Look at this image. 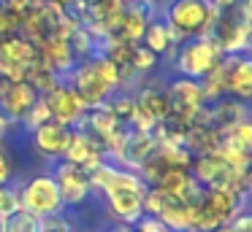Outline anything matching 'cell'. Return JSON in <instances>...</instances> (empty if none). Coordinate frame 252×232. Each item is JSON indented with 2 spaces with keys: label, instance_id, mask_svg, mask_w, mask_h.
I'll use <instances>...</instances> for the list:
<instances>
[{
  "label": "cell",
  "instance_id": "cell-1",
  "mask_svg": "<svg viewBox=\"0 0 252 232\" xmlns=\"http://www.w3.org/2000/svg\"><path fill=\"white\" fill-rule=\"evenodd\" d=\"M90 183L103 192L106 210H109L111 221L120 224H136L144 216V194H147V183L141 181L136 170H125V167H114L106 156L103 162L87 173Z\"/></svg>",
  "mask_w": 252,
  "mask_h": 232
},
{
  "label": "cell",
  "instance_id": "cell-2",
  "mask_svg": "<svg viewBox=\"0 0 252 232\" xmlns=\"http://www.w3.org/2000/svg\"><path fill=\"white\" fill-rule=\"evenodd\" d=\"M220 62H222V49L209 35H192V38H182L176 43L165 68H171V73L185 76V78L203 81L209 73L217 70Z\"/></svg>",
  "mask_w": 252,
  "mask_h": 232
},
{
  "label": "cell",
  "instance_id": "cell-3",
  "mask_svg": "<svg viewBox=\"0 0 252 232\" xmlns=\"http://www.w3.org/2000/svg\"><path fill=\"white\" fill-rule=\"evenodd\" d=\"M252 32V0H233L230 5L214 8L209 38L222 49V54L247 49Z\"/></svg>",
  "mask_w": 252,
  "mask_h": 232
},
{
  "label": "cell",
  "instance_id": "cell-4",
  "mask_svg": "<svg viewBox=\"0 0 252 232\" xmlns=\"http://www.w3.org/2000/svg\"><path fill=\"white\" fill-rule=\"evenodd\" d=\"M160 14L179 38L209 35V27L214 19V5L209 0H165L160 5Z\"/></svg>",
  "mask_w": 252,
  "mask_h": 232
},
{
  "label": "cell",
  "instance_id": "cell-5",
  "mask_svg": "<svg viewBox=\"0 0 252 232\" xmlns=\"http://www.w3.org/2000/svg\"><path fill=\"white\" fill-rule=\"evenodd\" d=\"M17 197H19V208L30 210L38 219H46V216H55L63 210L60 189H57L49 170L33 173L28 181L17 183Z\"/></svg>",
  "mask_w": 252,
  "mask_h": 232
},
{
  "label": "cell",
  "instance_id": "cell-6",
  "mask_svg": "<svg viewBox=\"0 0 252 232\" xmlns=\"http://www.w3.org/2000/svg\"><path fill=\"white\" fill-rule=\"evenodd\" d=\"M38 65V46L22 35H0V78L6 81H28L30 70Z\"/></svg>",
  "mask_w": 252,
  "mask_h": 232
},
{
  "label": "cell",
  "instance_id": "cell-7",
  "mask_svg": "<svg viewBox=\"0 0 252 232\" xmlns=\"http://www.w3.org/2000/svg\"><path fill=\"white\" fill-rule=\"evenodd\" d=\"M165 92H168V103H171V111L165 119H174V122H182L187 127H192L203 108L201 84L174 73L171 78H165Z\"/></svg>",
  "mask_w": 252,
  "mask_h": 232
},
{
  "label": "cell",
  "instance_id": "cell-8",
  "mask_svg": "<svg viewBox=\"0 0 252 232\" xmlns=\"http://www.w3.org/2000/svg\"><path fill=\"white\" fill-rule=\"evenodd\" d=\"M65 84L79 95V100L84 103V108L103 105V103L109 100L111 92L120 89V86H114L103 73H100V68H98V62H95V57H90L87 62L76 65V68L71 70V76L65 78Z\"/></svg>",
  "mask_w": 252,
  "mask_h": 232
},
{
  "label": "cell",
  "instance_id": "cell-9",
  "mask_svg": "<svg viewBox=\"0 0 252 232\" xmlns=\"http://www.w3.org/2000/svg\"><path fill=\"white\" fill-rule=\"evenodd\" d=\"M187 170H190V176L203 189H233V192H244L241 189V173L233 170L217 151L195 154Z\"/></svg>",
  "mask_w": 252,
  "mask_h": 232
},
{
  "label": "cell",
  "instance_id": "cell-10",
  "mask_svg": "<svg viewBox=\"0 0 252 232\" xmlns=\"http://www.w3.org/2000/svg\"><path fill=\"white\" fill-rule=\"evenodd\" d=\"M220 70H222L225 95L250 105L252 103V49H239V52L222 54Z\"/></svg>",
  "mask_w": 252,
  "mask_h": 232
},
{
  "label": "cell",
  "instance_id": "cell-11",
  "mask_svg": "<svg viewBox=\"0 0 252 232\" xmlns=\"http://www.w3.org/2000/svg\"><path fill=\"white\" fill-rule=\"evenodd\" d=\"M158 14V5L152 0H122V11L109 27L106 38L120 43H138L147 22Z\"/></svg>",
  "mask_w": 252,
  "mask_h": 232
},
{
  "label": "cell",
  "instance_id": "cell-12",
  "mask_svg": "<svg viewBox=\"0 0 252 232\" xmlns=\"http://www.w3.org/2000/svg\"><path fill=\"white\" fill-rule=\"evenodd\" d=\"M49 173L55 178L57 189H60V197H63V205H79L82 200H87L90 189V176L87 170L71 165L65 159H49Z\"/></svg>",
  "mask_w": 252,
  "mask_h": 232
},
{
  "label": "cell",
  "instance_id": "cell-13",
  "mask_svg": "<svg viewBox=\"0 0 252 232\" xmlns=\"http://www.w3.org/2000/svg\"><path fill=\"white\" fill-rule=\"evenodd\" d=\"M38 92L30 81H6L0 78V119L6 124H17L38 100Z\"/></svg>",
  "mask_w": 252,
  "mask_h": 232
},
{
  "label": "cell",
  "instance_id": "cell-14",
  "mask_svg": "<svg viewBox=\"0 0 252 232\" xmlns=\"http://www.w3.org/2000/svg\"><path fill=\"white\" fill-rule=\"evenodd\" d=\"M46 103V111H49V119H55V122L65 124V127H76L79 119L84 116V103L79 100V95L71 89V86L65 84V81H60L57 86H52L46 95H41Z\"/></svg>",
  "mask_w": 252,
  "mask_h": 232
},
{
  "label": "cell",
  "instance_id": "cell-15",
  "mask_svg": "<svg viewBox=\"0 0 252 232\" xmlns=\"http://www.w3.org/2000/svg\"><path fill=\"white\" fill-rule=\"evenodd\" d=\"M73 127H65V124L55 122V119H46L44 124L30 132V140H33V149L38 156H44L46 162L49 159H63L68 149V140H71Z\"/></svg>",
  "mask_w": 252,
  "mask_h": 232
},
{
  "label": "cell",
  "instance_id": "cell-16",
  "mask_svg": "<svg viewBox=\"0 0 252 232\" xmlns=\"http://www.w3.org/2000/svg\"><path fill=\"white\" fill-rule=\"evenodd\" d=\"M133 97H136V108L144 111L149 119L155 122H163L171 111V103H168V92H165V78H158V76H149L144 78L141 84L133 89Z\"/></svg>",
  "mask_w": 252,
  "mask_h": 232
},
{
  "label": "cell",
  "instance_id": "cell-17",
  "mask_svg": "<svg viewBox=\"0 0 252 232\" xmlns=\"http://www.w3.org/2000/svg\"><path fill=\"white\" fill-rule=\"evenodd\" d=\"M155 149H158V140H155L152 132H141V129L130 127V132H127L125 138H122V143L117 146L114 156L120 159V165L125 167V170H138V167L155 154Z\"/></svg>",
  "mask_w": 252,
  "mask_h": 232
},
{
  "label": "cell",
  "instance_id": "cell-18",
  "mask_svg": "<svg viewBox=\"0 0 252 232\" xmlns=\"http://www.w3.org/2000/svg\"><path fill=\"white\" fill-rule=\"evenodd\" d=\"M138 43H141V46H147L152 54H158L160 62L168 65L171 52H174V46L179 43V38L174 35V30L168 27V22L163 19V14H160V8H158V14L147 22V27H144L141 41H138Z\"/></svg>",
  "mask_w": 252,
  "mask_h": 232
},
{
  "label": "cell",
  "instance_id": "cell-19",
  "mask_svg": "<svg viewBox=\"0 0 252 232\" xmlns=\"http://www.w3.org/2000/svg\"><path fill=\"white\" fill-rule=\"evenodd\" d=\"M122 11V0H84V30L106 35Z\"/></svg>",
  "mask_w": 252,
  "mask_h": 232
},
{
  "label": "cell",
  "instance_id": "cell-20",
  "mask_svg": "<svg viewBox=\"0 0 252 232\" xmlns=\"http://www.w3.org/2000/svg\"><path fill=\"white\" fill-rule=\"evenodd\" d=\"M63 159L90 173L95 165H98V162H103L106 156H103V151H100L93 140H87L82 132H79V129H73L71 140H68V149H65V154H63Z\"/></svg>",
  "mask_w": 252,
  "mask_h": 232
},
{
  "label": "cell",
  "instance_id": "cell-21",
  "mask_svg": "<svg viewBox=\"0 0 252 232\" xmlns=\"http://www.w3.org/2000/svg\"><path fill=\"white\" fill-rule=\"evenodd\" d=\"M0 232H44L41 219L25 208H14L0 216Z\"/></svg>",
  "mask_w": 252,
  "mask_h": 232
},
{
  "label": "cell",
  "instance_id": "cell-22",
  "mask_svg": "<svg viewBox=\"0 0 252 232\" xmlns=\"http://www.w3.org/2000/svg\"><path fill=\"white\" fill-rule=\"evenodd\" d=\"M222 138L228 140V143H233L236 149L247 151V154L252 156V105H247L244 116H241L239 122H236L233 127L222 135Z\"/></svg>",
  "mask_w": 252,
  "mask_h": 232
},
{
  "label": "cell",
  "instance_id": "cell-23",
  "mask_svg": "<svg viewBox=\"0 0 252 232\" xmlns=\"http://www.w3.org/2000/svg\"><path fill=\"white\" fill-rule=\"evenodd\" d=\"M46 119H49V111H46V103H44V97H38V100L33 103V108H30L28 113H25V119L19 124H22L25 129H28V132H33L35 127H38V124H44Z\"/></svg>",
  "mask_w": 252,
  "mask_h": 232
},
{
  "label": "cell",
  "instance_id": "cell-24",
  "mask_svg": "<svg viewBox=\"0 0 252 232\" xmlns=\"http://www.w3.org/2000/svg\"><path fill=\"white\" fill-rule=\"evenodd\" d=\"M19 25H22V16H19L17 11H11L3 0H0V35L19 32Z\"/></svg>",
  "mask_w": 252,
  "mask_h": 232
},
{
  "label": "cell",
  "instance_id": "cell-25",
  "mask_svg": "<svg viewBox=\"0 0 252 232\" xmlns=\"http://www.w3.org/2000/svg\"><path fill=\"white\" fill-rule=\"evenodd\" d=\"M19 208V197H17V183H0V216L8 213V210Z\"/></svg>",
  "mask_w": 252,
  "mask_h": 232
},
{
  "label": "cell",
  "instance_id": "cell-26",
  "mask_svg": "<svg viewBox=\"0 0 252 232\" xmlns=\"http://www.w3.org/2000/svg\"><path fill=\"white\" fill-rule=\"evenodd\" d=\"M233 232H252V210H239V213L230 219Z\"/></svg>",
  "mask_w": 252,
  "mask_h": 232
},
{
  "label": "cell",
  "instance_id": "cell-27",
  "mask_svg": "<svg viewBox=\"0 0 252 232\" xmlns=\"http://www.w3.org/2000/svg\"><path fill=\"white\" fill-rule=\"evenodd\" d=\"M11 176H14L11 162H8L6 149H3V143H0V183H8V181H11Z\"/></svg>",
  "mask_w": 252,
  "mask_h": 232
},
{
  "label": "cell",
  "instance_id": "cell-28",
  "mask_svg": "<svg viewBox=\"0 0 252 232\" xmlns=\"http://www.w3.org/2000/svg\"><path fill=\"white\" fill-rule=\"evenodd\" d=\"M100 232H133V227L130 224H120V221H109Z\"/></svg>",
  "mask_w": 252,
  "mask_h": 232
},
{
  "label": "cell",
  "instance_id": "cell-29",
  "mask_svg": "<svg viewBox=\"0 0 252 232\" xmlns=\"http://www.w3.org/2000/svg\"><path fill=\"white\" fill-rule=\"evenodd\" d=\"M209 3H212L214 8H222V5H230L233 0H209Z\"/></svg>",
  "mask_w": 252,
  "mask_h": 232
},
{
  "label": "cell",
  "instance_id": "cell-30",
  "mask_svg": "<svg viewBox=\"0 0 252 232\" xmlns=\"http://www.w3.org/2000/svg\"><path fill=\"white\" fill-rule=\"evenodd\" d=\"M212 232H233V227H230V224H222V227H217V230H212Z\"/></svg>",
  "mask_w": 252,
  "mask_h": 232
},
{
  "label": "cell",
  "instance_id": "cell-31",
  "mask_svg": "<svg viewBox=\"0 0 252 232\" xmlns=\"http://www.w3.org/2000/svg\"><path fill=\"white\" fill-rule=\"evenodd\" d=\"M44 232H71L68 227H63V230H44Z\"/></svg>",
  "mask_w": 252,
  "mask_h": 232
},
{
  "label": "cell",
  "instance_id": "cell-32",
  "mask_svg": "<svg viewBox=\"0 0 252 232\" xmlns=\"http://www.w3.org/2000/svg\"><path fill=\"white\" fill-rule=\"evenodd\" d=\"M152 3H155V5H158V8H160V5H163V3H165V0H152Z\"/></svg>",
  "mask_w": 252,
  "mask_h": 232
}]
</instances>
